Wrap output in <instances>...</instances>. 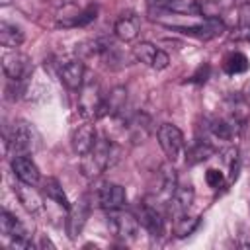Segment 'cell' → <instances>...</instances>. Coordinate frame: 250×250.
Masks as SVG:
<instances>
[{
	"label": "cell",
	"instance_id": "3957f363",
	"mask_svg": "<svg viewBox=\"0 0 250 250\" xmlns=\"http://www.w3.org/2000/svg\"><path fill=\"white\" fill-rule=\"evenodd\" d=\"M156 135H158V143H160L164 154L168 156V160L176 162L184 152V135H182V131L172 123H162L158 127Z\"/></svg>",
	"mask_w": 250,
	"mask_h": 250
},
{
	"label": "cell",
	"instance_id": "277c9868",
	"mask_svg": "<svg viewBox=\"0 0 250 250\" xmlns=\"http://www.w3.org/2000/svg\"><path fill=\"white\" fill-rule=\"evenodd\" d=\"M107 225L113 230L115 236H119L121 240H133L139 234V219L123 209H115L109 211L107 215Z\"/></svg>",
	"mask_w": 250,
	"mask_h": 250
},
{
	"label": "cell",
	"instance_id": "d6986e66",
	"mask_svg": "<svg viewBox=\"0 0 250 250\" xmlns=\"http://www.w3.org/2000/svg\"><path fill=\"white\" fill-rule=\"evenodd\" d=\"M16 193H18L20 201L23 203V207H25L29 213H39V211L43 209V199H41V195L33 189V186L20 182V186L16 188Z\"/></svg>",
	"mask_w": 250,
	"mask_h": 250
},
{
	"label": "cell",
	"instance_id": "83f0119b",
	"mask_svg": "<svg viewBox=\"0 0 250 250\" xmlns=\"http://www.w3.org/2000/svg\"><path fill=\"white\" fill-rule=\"evenodd\" d=\"M240 25L242 31H250V4H244L240 8Z\"/></svg>",
	"mask_w": 250,
	"mask_h": 250
},
{
	"label": "cell",
	"instance_id": "7a4b0ae2",
	"mask_svg": "<svg viewBox=\"0 0 250 250\" xmlns=\"http://www.w3.org/2000/svg\"><path fill=\"white\" fill-rule=\"evenodd\" d=\"M39 133L35 131L33 125L25 123V121H18L12 127L10 139H8V146L14 152V156L18 154H31L39 148Z\"/></svg>",
	"mask_w": 250,
	"mask_h": 250
},
{
	"label": "cell",
	"instance_id": "7c38bea8",
	"mask_svg": "<svg viewBox=\"0 0 250 250\" xmlns=\"http://www.w3.org/2000/svg\"><path fill=\"white\" fill-rule=\"evenodd\" d=\"M12 170H14L16 178H18L20 182H23V184L35 186V184H39V180H41L39 168H37V164L29 158V154L12 156Z\"/></svg>",
	"mask_w": 250,
	"mask_h": 250
},
{
	"label": "cell",
	"instance_id": "6da1fadb",
	"mask_svg": "<svg viewBox=\"0 0 250 250\" xmlns=\"http://www.w3.org/2000/svg\"><path fill=\"white\" fill-rule=\"evenodd\" d=\"M113 162H115L113 143H109L107 139H98L94 148L82 156V174L88 178H96Z\"/></svg>",
	"mask_w": 250,
	"mask_h": 250
},
{
	"label": "cell",
	"instance_id": "5b68a950",
	"mask_svg": "<svg viewBox=\"0 0 250 250\" xmlns=\"http://www.w3.org/2000/svg\"><path fill=\"white\" fill-rule=\"evenodd\" d=\"M0 230L6 238L12 240V246L14 248H29L31 242H29V234H27V229L21 225V221L12 215L10 211H2L0 213Z\"/></svg>",
	"mask_w": 250,
	"mask_h": 250
},
{
	"label": "cell",
	"instance_id": "44dd1931",
	"mask_svg": "<svg viewBox=\"0 0 250 250\" xmlns=\"http://www.w3.org/2000/svg\"><path fill=\"white\" fill-rule=\"evenodd\" d=\"M43 193L47 195V199L55 201L57 205H61L62 209H66V211H68L70 203H68V199H66V195H64L62 188H61L59 180H55V178H47V180L43 182Z\"/></svg>",
	"mask_w": 250,
	"mask_h": 250
},
{
	"label": "cell",
	"instance_id": "4316f807",
	"mask_svg": "<svg viewBox=\"0 0 250 250\" xmlns=\"http://www.w3.org/2000/svg\"><path fill=\"white\" fill-rule=\"evenodd\" d=\"M205 180H207V184L211 188H219L223 184V172L221 170H215V168H209L205 172Z\"/></svg>",
	"mask_w": 250,
	"mask_h": 250
},
{
	"label": "cell",
	"instance_id": "e0dca14e",
	"mask_svg": "<svg viewBox=\"0 0 250 250\" xmlns=\"http://www.w3.org/2000/svg\"><path fill=\"white\" fill-rule=\"evenodd\" d=\"M113 31H115V35H117L121 41H133V39L139 35V31H141V20H139V16L133 14V12L123 14V16L115 21Z\"/></svg>",
	"mask_w": 250,
	"mask_h": 250
},
{
	"label": "cell",
	"instance_id": "9c48e42d",
	"mask_svg": "<svg viewBox=\"0 0 250 250\" xmlns=\"http://www.w3.org/2000/svg\"><path fill=\"white\" fill-rule=\"evenodd\" d=\"M176 31L186 33V35H195L199 39H213L225 31V23L219 18H205L201 23L195 25H174Z\"/></svg>",
	"mask_w": 250,
	"mask_h": 250
},
{
	"label": "cell",
	"instance_id": "d4e9b609",
	"mask_svg": "<svg viewBox=\"0 0 250 250\" xmlns=\"http://www.w3.org/2000/svg\"><path fill=\"white\" fill-rule=\"evenodd\" d=\"M195 227H197V219H193V217L184 215V217H180V219H174V232H176V236H180V238L191 234V232L195 230Z\"/></svg>",
	"mask_w": 250,
	"mask_h": 250
},
{
	"label": "cell",
	"instance_id": "8992f818",
	"mask_svg": "<svg viewBox=\"0 0 250 250\" xmlns=\"http://www.w3.org/2000/svg\"><path fill=\"white\" fill-rule=\"evenodd\" d=\"M80 98H78V109L84 117H100L102 113V104H104V96L100 94V88L96 82H88L80 88Z\"/></svg>",
	"mask_w": 250,
	"mask_h": 250
},
{
	"label": "cell",
	"instance_id": "9a60e30c",
	"mask_svg": "<svg viewBox=\"0 0 250 250\" xmlns=\"http://www.w3.org/2000/svg\"><path fill=\"white\" fill-rule=\"evenodd\" d=\"M137 219L150 232V236H162V232H164V219H162V215L158 213L156 207H152L148 203H141Z\"/></svg>",
	"mask_w": 250,
	"mask_h": 250
},
{
	"label": "cell",
	"instance_id": "484cf974",
	"mask_svg": "<svg viewBox=\"0 0 250 250\" xmlns=\"http://www.w3.org/2000/svg\"><path fill=\"white\" fill-rule=\"evenodd\" d=\"M96 14H98V8H96V6H88L84 12L76 14V18H74V21H72V27L88 25L90 21H94V20H96Z\"/></svg>",
	"mask_w": 250,
	"mask_h": 250
},
{
	"label": "cell",
	"instance_id": "ac0fdd59",
	"mask_svg": "<svg viewBox=\"0 0 250 250\" xmlns=\"http://www.w3.org/2000/svg\"><path fill=\"white\" fill-rule=\"evenodd\" d=\"M125 102H127V92H125V88H113V90L104 98L100 117H104V115H119V113L125 109Z\"/></svg>",
	"mask_w": 250,
	"mask_h": 250
},
{
	"label": "cell",
	"instance_id": "30bf717a",
	"mask_svg": "<svg viewBox=\"0 0 250 250\" xmlns=\"http://www.w3.org/2000/svg\"><path fill=\"white\" fill-rule=\"evenodd\" d=\"M98 203L100 207H104L105 211H115V209H123L127 203V193L119 184H111L105 182L102 184V188L98 189Z\"/></svg>",
	"mask_w": 250,
	"mask_h": 250
},
{
	"label": "cell",
	"instance_id": "7402d4cb",
	"mask_svg": "<svg viewBox=\"0 0 250 250\" xmlns=\"http://www.w3.org/2000/svg\"><path fill=\"white\" fill-rule=\"evenodd\" d=\"M223 68L227 74H240V72H246L248 70V57L240 51H234L230 53L225 62H223Z\"/></svg>",
	"mask_w": 250,
	"mask_h": 250
},
{
	"label": "cell",
	"instance_id": "ffe728a7",
	"mask_svg": "<svg viewBox=\"0 0 250 250\" xmlns=\"http://www.w3.org/2000/svg\"><path fill=\"white\" fill-rule=\"evenodd\" d=\"M23 41V33L18 25H12L8 21H2L0 23V43L8 49H16L18 45H21Z\"/></svg>",
	"mask_w": 250,
	"mask_h": 250
},
{
	"label": "cell",
	"instance_id": "8fae6325",
	"mask_svg": "<svg viewBox=\"0 0 250 250\" xmlns=\"http://www.w3.org/2000/svg\"><path fill=\"white\" fill-rule=\"evenodd\" d=\"M88 215H90V203H88V197H80L76 203H72V205L68 207L66 232H68V236H70L72 240L82 232Z\"/></svg>",
	"mask_w": 250,
	"mask_h": 250
},
{
	"label": "cell",
	"instance_id": "f1b7e54d",
	"mask_svg": "<svg viewBox=\"0 0 250 250\" xmlns=\"http://www.w3.org/2000/svg\"><path fill=\"white\" fill-rule=\"evenodd\" d=\"M156 2H160V4H166V6H168V4H170V2H174V0H156Z\"/></svg>",
	"mask_w": 250,
	"mask_h": 250
},
{
	"label": "cell",
	"instance_id": "4fadbf2b",
	"mask_svg": "<svg viewBox=\"0 0 250 250\" xmlns=\"http://www.w3.org/2000/svg\"><path fill=\"white\" fill-rule=\"evenodd\" d=\"M84 72H86L84 62L78 61V59L66 61V62H62L61 68H59L61 80H62V82L66 84V88H70V90H80V88L84 86Z\"/></svg>",
	"mask_w": 250,
	"mask_h": 250
},
{
	"label": "cell",
	"instance_id": "f546056e",
	"mask_svg": "<svg viewBox=\"0 0 250 250\" xmlns=\"http://www.w3.org/2000/svg\"><path fill=\"white\" fill-rule=\"evenodd\" d=\"M248 102H250V86H248Z\"/></svg>",
	"mask_w": 250,
	"mask_h": 250
},
{
	"label": "cell",
	"instance_id": "52a82bcc",
	"mask_svg": "<svg viewBox=\"0 0 250 250\" xmlns=\"http://www.w3.org/2000/svg\"><path fill=\"white\" fill-rule=\"evenodd\" d=\"M133 55L137 57V61H141V62H145V64H148L150 68H156V70L166 68L168 62H170L168 53H164L162 49H156L148 41H143L137 47H133Z\"/></svg>",
	"mask_w": 250,
	"mask_h": 250
},
{
	"label": "cell",
	"instance_id": "cb8c5ba5",
	"mask_svg": "<svg viewBox=\"0 0 250 250\" xmlns=\"http://www.w3.org/2000/svg\"><path fill=\"white\" fill-rule=\"evenodd\" d=\"M213 152H215V148H213L207 141H199V143H195V145H193V148L189 150V154H188V162H189V164L203 162V160L211 158V156H213Z\"/></svg>",
	"mask_w": 250,
	"mask_h": 250
},
{
	"label": "cell",
	"instance_id": "ba28073f",
	"mask_svg": "<svg viewBox=\"0 0 250 250\" xmlns=\"http://www.w3.org/2000/svg\"><path fill=\"white\" fill-rule=\"evenodd\" d=\"M2 68H4V74L16 82L23 80L31 72L29 59L21 53H16V51H8L2 55Z\"/></svg>",
	"mask_w": 250,
	"mask_h": 250
},
{
	"label": "cell",
	"instance_id": "603a6c76",
	"mask_svg": "<svg viewBox=\"0 0 250 250\" xmlns=\"http://www.w3.org/2000/svg\"><path fill=\"white\" fill-rule=\"evenodd\" d=\"M166 8L172 10V12H176V14H182V16H197L203 10L197 0H174Z\"/></svg>",
	"mask_w": 250,
	"mask_h": 250
},
{
	"label": "cell",
	"instance_id": "2e32d148",
	"mask_svg": "<svg viewBox=\"0 0 250 250\" xmlns=\"http://www.w3.org/2000/svg\"><path fill=\"white\" fill-rule=\"evenodd\" d=\"M96 141H98L96 127H94L92 123H84V125H80V127L74 131V135H72V148H74V152H76L78 156H84V154H88V152L94 148Z\"/></svg>",
	"mask_w": 250,
	"mask_h": 250
},
{
	"label": "cell",
	"instance_id": "5bb4252c",
	"mask_svg": "<svg viewBox=\"0 0 250 250\" xmlns=\"http://www.w3.org/2000/svg\"><path fill=\"white\" fill-rule=\"evenodd\" d=\"M193 203V189L191 186H182L176 188V191L170 195L168 201V213L172 215V219H180L184 215H188V209Z\"/></svg>",
	"mask_w": 250,
	"mask_h": 250
}]
</instances>
